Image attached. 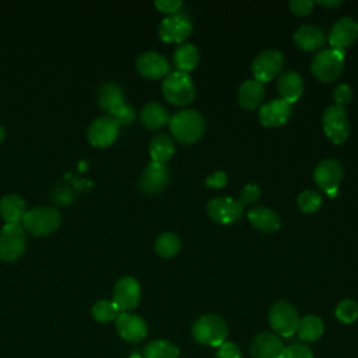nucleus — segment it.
I'll use <instances>...</instances> for the list:
<instances>
[{
  "mask_svg": "<svg viewBox=\"0 0 358 358\" xmlns=\"http://www.w3.org/2000/svg\"><path fill=\"white\" fill-rule=\"evenodd\" d=\"M169 130L173 138L180 144H193L201 138L206 130V122L200 112L183 109L169 119Z\"/></svg>",
  "mask_w": 358,
  "mask_h": 358,
  "instance_id": "nucleus-1",
  "label": "nucleus"
},
{
  "mask_svg": "<svg viewBox=\"0 0 358 358\" xmlns=\"http://www.w3.org/2000/svg\"><path fill=\"white\" fill-rule=\"evenodd\" d=\"M161 90L164 98L176 106H186L196 96V87L192 76L179 70L166 74Z\"/></svg>",
  "mask_w": 358,
  "mask_h": 358,
  "instance_id": "nucleus-2",
  "label": "nucleus"
},
{
  "mask_svg": "<svg viewBox=\"0 0 358 358\" xmlns=\"http://www.w3.org/2000/svg\"><path fill=\"white\" fill-rule=\"evenodd\" d=\"M192 336L197 343L203 345L220 347L227 341L228 326L225 320L218 315H203L193 323Z\"/></svg>",
  "mask_w": 358,
  "mask_h": 358,
  "instance_id": "nucleus-3",
  "label": "nucleus"
},
{
  "mask_svg": "<svg viewBox=\"0 0 358 358\" xmlns=\"http://www.w3.org/2000/svg\"><path fill=\"white\" fill-rule=\"evenodd\" d=\"M344 50L327 48L317 52L310 62V71L313 77L322 83H331L337 80L344 69Z\"/></svg>",
  "mask_w": 358,
  "mask_h": 358,
  "instance_id": "nucleus-4",
  "label": "nucleus"
},
{
  "mask_svg": "<svg viewBox=\"0 0 358 358\" xmlns=\"http://www.w3.org/2000/svg\"><path fill=\"white\" fill-rule=\"evenodd\" d=\"M60 214L55 207H34L22 218L24 228L34 236H45L56 231L60 225Z\"/></svg>",
  "mask_w": 358,
  "mask_h": 358,
  "instance_id": "nucleus-5",
  "label": "nucleus"
},
{
  "mask_svg": "<svg viewBox=\"0 0 358 358\" xmlns=\"http://www.w3.org/2000/svg\"><path fill=\"white\" fill-rule=\"evenodd\" d=\"M322 126L326 137L333 144H343L348 140L351 126L347 117L345 108L338 105H330L322 115Z\"/></svg>",
  "mask_w": 358,
  "mask_h": 358,
  "instance_id": "nucleus-6",
  "label": "nucleus"
},
{
  "mask_svg": "<svg viewBox=\"0 0 358 358\" xmlns=\"http://www.w3.org/2000/svg\"><path fill=\"white\" fill-rule=\"evenodd\" d=\"M298 322L296 309L287 301H278L268 309V324L277 336L291 337L296 331Z\"/></svg>",
  "mask_w": 358,
  "mask_h": 358,
  "instance_id": "nucleus-7",
  "label": "nucleus"
},
{
  "mask_svg": "<svg viewBox=\"0 0 358 358\" xmlns=\"http://www.w3.org/2000/svg\"><path fill=\"white\" fill-rule=\"evenodd\" d=\"M285 57L282 52L277 49H267L259 53L250 66L252 74L256 81L259 83H268L274 77L281 74V70L284 67Z\"/></svg>",
  "mask_w": 358,
  "mask_h": 358,
  "instance_id": "nucleus-8",
  "label": "nucleus"
},
{
  "mask_svg": "<svg viewBox=\"0 0 358 358\" xmlns=\"http://www.w3.org/2000/svg\"><path fill=\"white\" fill-rule=\"evenodd\" d=\"M207 215L217 224L232 225L243 215V204L228 196H218L207 203Z\"/></svg>",
  "mask_w": 358,
  "mask_h": 358,
  "instance_id": "nucleus-9",
  "label": "nucleus"
},
{
  "mask_svg": "<svg viewBox=\"0 0 358 358\" xmlns=\"http://www.w3.org/2000/svg\"><path fill=\"white\" fill-rule=\"evenodd\" d=\"M315 183L331 199L338 193V186L343 180V165L337 159L326 158L320 161L313 171Z\"/></svg>",
  "mask_w": 358,
  "mask_h": 358,
  "instance_id": "nucleus-10",
  "label": "nucleus"
},
{
  "mask_svg": "<svg viewBox=\"0 0 358 358\" xmlns=\"http://www.w3.org/2000/svg\"><path fill=\"white\" fill-rule=\"evenodd\" d=\"M192 20L185 13H175L165 17L158 27V36L168 43H183L192 34Z\"/></svg>",
  "mask_w": 358,
  "mask_h": 358,
  "instance_id": "nucleus-11",
  "label": "nucleus"
},
{
  "mask_svg": "<svg viewBox=\"0 0 358 358\" xmlns=\"http://www.w3.org/2000/svg\"><path fill=\"white\" fill-rule=\"evenodd\" d=\"M25 249V229L20 224H6L0 229V260L13 262Z\"/></svg>",
  "mask_w": 358,
  "mask_h": 358,
  "instance_id": "nucleus-12",
  "label": "nucleus"
},
{
  "mask_svg": "<svg viewBox=\"0 0 358 358\" xmlns=\"http://www.w3.org/2000/svg\"><path fill=\"white\" fill-rule=\"evenodd\" d=\"M169 183V171L165 164L150 162L138 179V190L144 194L152 196L162 192Z\"/></svg>",
  "mask_w": 358,
  "mask_h": 358,
  "instance_id": "nucleus-13",
  "label": "nucleus"
},
{
  "mask_svg": "<svg viewBox=\"0 0 358 358\" xmlns=\"http://www.w3.org/2000/svg\"><path fill=\"white\" fill-rule=\"evenodd\" d=\"M257 116L264 127H280L291 119L292 105H289L281 98H274L259 108Z\"/></svg>",
  "mask_w": 358,
  "mask_h": 358,
  "instance_id": "nucleus-14",
  "label": "nucleus"
},
{
  "mask_svg": "<svg viewBox=\"0 0 358 358\" xmlns=\"http://www.w3.org/2000/svg\"><path fill=\"white\" fill-rule=\"evenodd\" d=\"M117 134H119V124L109 115L95 119L87 130L88 141L94 147H99V148L110 145L116 140Z\"/></svg>",
  "mask_w": 358,
  "mask_h": 358,
  "instance_id": "nucleus-15",
  "label": "nucleus"
},
{
  "mask_svg": "<svg viewBox=\"0 0 358 358\" xmlns=\"http://www.w3.org/2000/svg\"><path fill=\"white\" fill-rule=\"evenodd\" d=\"M141 296V288L136 278L122 277L117 280L113 288V302L122 312L134 309L138 305Z\"/></svg>",
  "mask_w": 358,
  "mask_h": 358,
  "instance_id": "nucleus-16",
  "label": "nucleus"
},
{
  "mask_svg": "<svg viewBox=\"0 0 358 358\" xmlns=\"http://www.w3.org/2000/svg\"><path fill=\"white\" fill-rule=\"evenodd\" d=\"M285 345L281 338L270 331L257 334L250 344V354L253 358H282Z\"/></svg>",
  "mask_w": 358,
  "mask_h": 358,
  "instance_id": "nucleus-17",
  "label": "nucleus"
},
{
  "mask_svg": "<svg viewBox=\"0 0 358 358\" xmlns=\"http://www.w3.org/2000/svg\"><path fill=\"white\" fill-rule=\"evenodd\" d=\"M116 330L122 338L130 343H138L147 336L148 327L141 316L129 312H120L116 317Z\"/></svg>",
  "mask_w": 358,
  "mask_h": 358,
  "instance_id": "nucleus-18",
  "label": "nucleus"
},
{
  "mask_svg": "<svg viewBox=\"0 0 358 358\" xmlns=\"http://www.w3.org/2000/svg\"><path fill=\"white\" fill-rule=\"evenodd\" d=\"M358 38V22L350 17H341L334 22L329 35V43L334 49L344 50Z\"/></svg>",
  "mask_w": 358,
  "mask_h": 358,
  "instance_id": "nucleus-19",
  "label": "nucleus"
},
{
  "mask_svg": "<svg viewBox=\"0 0 358 358\" xmlns=\"http://www.w3.org/2000/svg\"><path fill=\"white\" fill-rule=\"evenodd\" d=\"M136 69L143 77L148 80H157L168 74L169 62L161 53L150 50V52L141 53L137 57Z\"/></svg>",
  "mask_w": 358,
  "mask_h": 358,
  "instance_id": "nucleus-20",
  "label": "nucleus"
},
{
  "mask_svg": "<svg viewBox=\"0 0 358 358\" xmlns=\"http://www.w3.org/2000/svg\"><path fill=\"white\" fill-rule=\"evenodd\" d=\"M277 90L281 95V99L292 105L301 98L303 92V80L301 74L294 70L282 71L277 80Z\"/></svg>",
  "mask_w": 358,
  "mask_h": 358,
  "instance_id": "nucleus-21",
  "label": "nucleus"
},
{
  "mask_svg": "<svg viewBox=\"0 0 358 358\" xmlns=\"http://www.w3.org/2000/svg\"><path fill=\"white\" fill-rule=\"evenodd\" d=\"M248 218L249 222L252 224L253 228L262 231V232H275L281 227V218L280 215L264 206H255L248 211Z\"/></svg>",
  "mask_w": 358,
  "mask_h": 358,
  "instance_id": "nucleus-22",
  "label": "nucleus"
},
{
  "mask_svg": "<svg viewBox=\"0 0 358 358\" xmlns=\"http://www.w3.org/2000/svg\"><path fill=\"white\" fill-rule=\"evenodd\" d=\"M294 42L299 49L305 52H313L324 45L326 36L319 27L303 24L294 32Z\"/></svg>",
  "mask_w": 358,
  "mask_h": 358,
  "instance_id": "nucleus-23",
  "label": "nucleus"
},
{
  "mask_svg": "<svg viewBox=\"0 0 358 358\" xmlns=\"http://www.w3.org/2000/svg\"><path fill=\"white\" fill-rule=\"evenodd\" d=\"M264 98V87L256 80H246L238 88V103L246 110L262 106Z\"/></svg>",
  "mask_w": 358,
  "mask_h": 358,
  "instance_id": "nucleus-24",
  "label": "nucleus"
},
{
  "mask_svg": "<svg viewBox=\"0 0 358 358\" xmlns=\"http://www.w3.org/2000/svg\"><path fill=\"white\" fill-rule=\"evenodd\" d=\"M98 103L105 112L112 115L122 105H124V95L122 88L115 83H103L98 88Z\"/></svg>",
  "mask_w": 358,
  "mask_h": 358,
  "instance_id": "nucleus-25",
  "label": "nucleus"
},
{
  "mask_svg": "<svg viewBox=\"0 0 358 358\" xmlns=\"http://www.w3.org/2000/svg\"><path fill=\"white\" fill-rule=\"evenodd\" d=\"M169 119L166 108L158 102H147L140 112V120L148 130H158L164 127L169 123Z\"/></svg>",
  "mask_w": 358,
  "mask_h": 358,
  "instance_id": "nucleus-26",
  "label": "nucleus"
},
{
  "mask_svg": "<svg viewBox=\"0 0 358 358\" xmlns=\"http://www.w3.org/2000/svg\"><path fill=\"white\" fill-rule=\"evenodd\" d=\"M25 213V203L18 194H6L0 199V215L6 224H20Z\"/></svg>",
  "mask_w": 358,
  "mask_h": 358,
  "instance_id": "nucleus-27",
  "label": "nucleus"
},
{
  "mask_svg": "<svg viewBox=\"0 0 358 358\" xmlns=\"http://www.w3.org/2000/svg\"><path fill=\"white\" fill-rule=\"evenodd\" d=\"M148 152L152 162L166 164L175 152L173 140L168 134H155L150 141Z\"/></svg>",
  "mask_w": 358,
  "mask_h": 358,
  "instance_id": "nucleus-28",
  "label": "nucleus"
},
{
  "mask_svg": "<svg viewBox=\"0 0 358 358\" xmlns=\"http://www.w3.org/2000/svg\"><path fill=\"white\" fill-rule=\"evenodd\" d=\"M323 331H324V326L322 319L315 315H308L299 319L295 333L298 334L301 341L313 343L322 337Z\"/></svg>",
  "mask_w": 358,
  "mask_h": 358,
  "instance_id": "nucleus-29",
  "label": "nucleus"
},
{
  "mask_svg": "<svg viewBox=\"0 0 358 358\" xmlns=\"http://www.w3.org/2000/svg\"><path fill=\"white\" fill-rule=\"evenodd\" d=\"M172 60L179 71L189 73L194 70L199 63V50L192 43H180L175 49Z\"/></svg>",
  "mask_w": 358,
  "mask_h": 358,
  "instance_id": "nucleus-30",
  "label": "nucleus"
},
{
  "mask_svg": "<svg viewBox=\"0 0 358 358\" xmlns=\"http://www.w3.org/2000/svg\"><path fill=\"white\" fill-rule=\"evenodd\" d=\"M179 348L168 340H152L144 347L143 358H178Z\"/></svg>",
  "mask_w": 358,
  "mask_h": 358,
  "instance_id": "nucleus-31",
  "label": "nucleus"
},
{
  "mask_svg": "<svg viewBox=\"0 0 358 358\" xmlns=\"http://www.w3.org/2000/svg\"><path fill=\"white\" fill-rule=\"evenodd\" d=\"M155 252L165 259H171L180 250V239L175 232H162L154 243Z\"/></svg>",
  "mask_w": 358,
  "mask_h": 358,
  "instance_id": "nucleus-32",
  "label": "nucleus"
},
{
  "mask_svg": "<svg viewBox=\"0 0 358 358\" xmlns=\"http://www.w3.org/2000/svg\"><path fill=\"white\" fill-rule=\"evenodd\" d=\"M120 312L122 310L117 308V305L109 299H101V301L95 302V305L91 309L92 317L99 323L116 320V317L119 316Z\"/></svg>",
  "mask_w": 358,
  "mask_h": 358,
  "instance_id": "nucleus-33",
  "label": "nucleus"
},
{
  "mask_svg": "<svg viewBox=\"0 0 358 358\" xmlns=\"http://www.w3.org/2000/svg\"><path fill=\"white\" fill-rule=\"evenodd\" d=\"M298 208L305 214H313L322 207V196L315 190H303L296 197Z\"/></svg>",
  "mask_w": 358,
  "mask_h": 358,
  "instance_id": "nucleus-34",
  "label": "nucleus"
},
{
  "mask_svg": "<svg viewBox=\"0 0 358 358\" xmlns=\"http://www.w3.org/2000/svg\"><path fill=\"white\" fill-rule=\"evenodd\" d=\"M336 317L345 324H351L358 319V303L354 299H343L334 310Z\"/></svg>",
  "mask_w": 358,
  "mask_h": 358,
  "instance_id": "nucleus-35",
  "label": "nucleus"
},
{
  "mask_svg": "<svg viewBox=\"0 0 358 358\" xmlns=\"http://www.w3.org/2000/svg\"><path fill=\"white\" fill-rule=\"evenodd\" d=\"M52 197L56 203L62 204V206H67L73 201L74 197V192L71 189L70 185L67 183H59L53 190H52Z\"/></svg>",
  "mask_w": 358,
  "mask_h": 358,
  "instance_id": "nucleus-36",
  "label": "nucleus"
},
{
  "mask_svg": "<svg viewBox=\"0 0 358 358\" xmlns=\"http://www.w3.org/2000/svg\"><path fill=\"white\" fill-rule=\"evenodd\" d=\"M109 116H112V117L116 120V123H117L119 126H129V124H131V123L134 122V119H136V110H134L133 106L124 103V105H122L116 112H113V113L109 115Z\"/></svg>",
  "mask_w": 358,
  "mask_h": 358,
  "instance_id": "nucleus-37",
  "label": "nucleus"
},
{
  "mask_svg": "<svg viewBox=\"0 0 358 358\" xmlns=\"http://www.w3.org/2000/svg\"><path fill=\"white\" fill-rule=\"evenodd\" d=\"M333 101L336 102V105L338 106H345L352 101V88L348 84H338L334 90H333Z\"/></svg>",
  "mask_w": 358,
  "mask_h": 358,
  "instance_id": "nucleus-38",
  "label": "nucleus"
},
{
  "mask_svg": "<svg viewBox=\"0 0 358 358\" xmlns=\"http://www.w3.org/2000/svg\"><path fill=\"white\" fill-rule=\"evenodd\" d=\"M260 197V189L257 185L255 183H248L242 187V190L239 192V201L243 206H250L253 203H256Z\"/></svg>",
  "mask_w": 358,
  "mask_h": 358,
  "instance_id": "nucleus-39",
  "label": "nucleus"
},
{
  "mask_svg": "<svg viewBox=\"0 0 358 358\" xmlns=\"http://www.w3.org/2000/svg\"><path fill=\"white\" fill-rule=\"evenodd\" d=\"M282 358H315V357L312 350L306 344L298 343V344H291L285 347Z\"/></svg>",
  "mask_w": 358,
  "mask_h": 358,
  "instance_id": "nucleus-40",
  "label": "nucleus"
},
{
  "mask_svg": "<svg viewBox=\"0 0 358 358\" xmlns=\"http://www.w3.org/2000/svg\"><path fill=\"white\" fill-rule=\"evenodd\" d=\"M315 3L310 0H291L289 1V10L296 17H305L309 15L313 11Z\"/></svg>",
  "mask_w": 358,
  "mask_h": 358,
  "instance_id": "nucleus-41",
  "label": "nucleus"
},
{
  "mask_svg": "<svg viewBox=\"0 0 358 358\" xmlns=\"http://www.w3.org/2000/svg\"><path fill=\"white\" fill-rule=\"evenodd\" d=\"M215 358H242V352L235 343L225 341L218 347Z\"/></svg>",
  "mask_w": 358,
  "mask_h": 358,
  "instance_id": "nucleus-42",
  "label": "nucleus"
},
{
  "mask_svg": "<svg viewBox=\"0 0 358 358\" xmlns=\"http://www.w3.org/2000/svg\"><path fill=\"white\" fill-rule=\"evenodd\" d=\"M154 4L161 13H165L168 15L179 13V8L182 7L180 0H157Z\"/></svg>",
  "mask_w": 358,
  "mask_h": 358,
  "instance_id": "nucleus-43",
  "label": "nucleus"
},
{
  "mask_svg": "<svg viewBox=\"0 0 358 358\" xmlns=\"http://www.w3.org/2000/svg\"><path fill=\"white\" fill-rule=\"evenodd\" d=\"M227 182H228V176H227V173L222 172V171H217V172H214L213 175H210V176L206 178V185H207L208 187L221 189V187H224V186L227 185Z\"/></svg>",
  "mask_w": 358,
  "mask_h": 358,
  "instance_id": "nucleus-44",
  "label": "nucleus"
},
{
  "mask_svg": "<svg viewBox=\"0 0 358 358\" xmlns=\"http://www.w3.org/2000/svg\"><path fill=\"white\" fill-rule=\"evenodd\" d=\"M313 3L319 4L322 7H326V8H336V7L343 4V0H317V1H313Z\"/></svg>",
  "mask_w": 358,
  "mask_h": 358,
  "instance_id": "nucleus-45",
  "label": "nucleus"
},
{
  "mask_svg": "<svg viewBox=\"0 0 358 358\" xmlns=\"http://www.w3.org/2000/svg\"><path fill=\"white\" fill-rule=\"evenodd\" d=\"M4 134H6V133H4V127L0 124V143H1L3 138H4Z\"/></svg>",
  "mask_w": 358,
  "mask_h": 358,
  "instance_id": "nucleus-46",
  "label": "nucleus"
},
{
  "mask_svg": "<svg viewBox=\"0 0 358 358\" xmlns=\"http://www.w3.org/2000/svg\"><path fill=\"white\" fill-rule=\"evenodd\" d=\"M129 358H143V355H140L137 351H134Z\"/></svg>",
  "mask_w": 358,
  "mask_h": 358,
  "instance_id": "nucleus-47",
  "label": "nucleus"
}]
</instances>
